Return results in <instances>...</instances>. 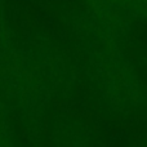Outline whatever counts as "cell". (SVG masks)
<instances>
[{
	"instance_id": "cell-2",
	"label": "cell",
	"mask_w": 147,
	"mask_h": 147,
	"mask_svg": "<svg viewBox=\"0 0 147 147\" xmlns=\"http://www.w3.org/2000/svg\"><path fill=\"white\" fill-rule=\"evenodd\" d=\"M52 147H92L90 128L83 120L66 117L52 130Z\"/></svg>"
},
{
	"instance_id": "cell-1",
	"label": "cell",
	"mask_w": 147,
	"mask_h": 147,
	"mask_svg": "<svg viewBox=\"0 0 147 147\" xmlns=\"http://www.w3.org/2000/svg\"><path fill=\"white\" fill-rule=\"evenodd\" d=\"M89 80L97 101L114 116L134 117L147 109L146 85L128 62L110 57L94 59Z\"/></svg>"
},
{
	"instance_id": "cell-3",
	"label": "cell",
	"mask_w": 147,
	"mask_h": 147,
	"mask_svg": "<svg viewBox=\"0 0 147 147\" xmlns=\"http://www.w3.org/2000/svg\"><path fill=\"white\" fill-rule=\"evenodd\" d=\"M0 147H14L12 127L9 124L8 112L1 94H0Z\"/></svg>"
}]
</instances>
